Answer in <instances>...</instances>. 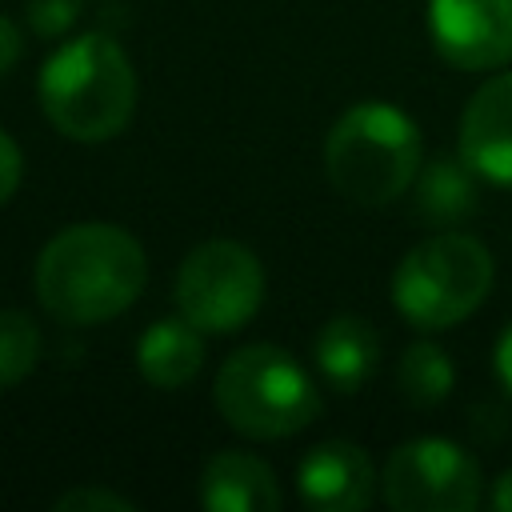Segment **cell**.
<instances>
[{
	"label": "cell",
	"mask_w": 512,
	"mask_h": 512,
	"mask_svg": "<svg viewBox=\"0 0 512 512\" xmlns=\"http://www.w3.org/2000/svg\"><path fill=\"white\" fill-rule=\"evenodd\" d=\"M480 172L452 152H436L420 164L416 180H412V196H416V212L424 224L436 228H452L460 220H468L480 204Z\"/></svg>",
	"instance_id": "obj_13"
},
{
	"label": "cell",
	"mask_w": 512,
	"mask_h": 512,
	"mask_svg": "<svg viewBox=\"0 0 512 512\" xmlns=\"http://www.w3.org/2000/svg\"><path fill=\"white\" fill-rule=\"evenodd\" d=\"M460 156L480 180L512 188V68L488 76L460 112Z\"/></svg>",
	"instance_id": "obj_10"
},
{
	"label": "cell",
	"mask_w": 512,
	"mask_h": 512,
	"mask_svg": "<svg viewBox=\"0 0 512 512\" xmlns=\"http://www.w3.org/2000/svg\"><path fill=\"white\" fill-rule=\"evenodd\" d=\"M20 176H24V156H20V148H16V140L0 128V208L16 196V188H20Z\"/></svg>",
	"instance_id": "obj_19"
},
{
	"label": "cell",
	"mask_w": 512,
	"mask_h": 512,
	"mask_svg": "<svg viewBox=\"0 0 512 512\" xmlns=\"http://www.w3.org/2000/svg\"><path fill=\"white\" fill-rule=\"evenodd\" d=\"M296 496L312 512H360L376 496L372 456L352 440H324L296 464Z\"/></svg>",
	"instance_id": "obj_9"
},
{
	"label": "cell",
	"mask_w": 512,
	"mask_h": 512,
	"mask_svg": "<svg viewBox=\"0 0 512 512\" xmlns=\"http://www.w3.org/2000/svg\"><path fill=\"white\" fill-rule=\"evenodd\" d=\"M40 308L76 328H92L128 312L148 284V256L132 232L104 220L60 228L36 256Z\"/></svg>",
	"instance_id": "obj_1"
},
{
	"label": "cell",
	"mask_w": 512,
	"mask_h": 512,
	"mask_svg": "<svg viewBox=\"0 0 512 512\" xmlns=\"http://www.w3.org/2000/svg\"><path fill=\"white\" fill-rule=\"evenodd\" d=\"M196 496L208 512H276L284 500L276 472L240 448H220L204 460Z\"/></svg>",
	"instance_id": "obj_11"
},
{
	"label": "cell",
	"mask_w": 512,
	"mask_h": 512,
	"mask_svg": "<svg viewBox=\"0 0 512 512\" xmlns=\"http://www.w3.org/2000/svg\"><path fill=\"white\" fill-rule=\"evenodd\" d=\"M204 368V332L188 316H160L136 340V372L160 388H188Z\"/></svg>",
	"instance_id": "obj_12"
},
{
	"label": "cell",
	"mask_w": 512,
	"mask_h": 512,
	"mask_svg": "<svg viewBox=\"0 0 512 512\" xmlns=\"http://www.w3.org/2000/svg\"><path fill=\"white\" fill-rule=\"evenodd\" d=\"M492 372H496L500 388L512 396V320L500 328V336L492 344Z\"/></svg>",
	"instance_id": "obj_20"
},
{
	"label": "cell",
	"mask_w": 512,
	"mask_h": 512,
	"mask_svg": "<svg viewBox=\"0 0 512 512\" xmlns=\"http://www.w3.org/2000/svg\"><path fill=\"white\" fill-rule=\"evenodd\" d=\"M428 36L444 64L496 72L512 60V0H428Z\"/></svg>",
	"instance_id": "obj_8"
},
{
	"label": "cell",
	"mask_w": 512,
	"mask_h": 512,
	"mask_svg": "<svg viewBox=\"0 0 512 512\" xmlns=\"http://www.w3.org/2000/svg\"><path fill=\"white\" fill-rule=\"evenodd\" d=\"M172 300L208 336L240 332L264 304V264L240 240H204L180 260Z\"/></svg>",
	"instance_id": "obj_6"
},
{
	"label": "cell",
	"mask_w": 512,
	"mask_h": 512,
	"mask_svg": "<svg viewBox=\"0 0 512 512\" xmlns=\"http://www.w3.org/2000/svg\"><path fill=\"white\" fill-rule=\"evenodd\" d=\"M488 500H492V508L512 512V468H508V472H504V476L492 484V496H488Z\"/></svg>",
	"instance_id": "obj_22"
},
{
	"label": "cell",
	"mask_w": 512,
	"mask_h": 512,
	"mask_svg": "<svg viewBox=\"0 0 512 512\" xmlns=\"http://www.w3.org/2000/svg\"><path fill=\"white\" fill-rule=\"evenodd\" d=\"M492 252L456 228L432 232L392 272V308L420 332H440L468 320L492 292Z\"/></svg>",
	"instance_id": "obj_5"
},
{
	"label": "cell",
	"mask_w": 512,
	"mask_h": 512,
	"mask_svg": "<svg viewBox=\"0 0 512 512\" xmlns=\"http://www.w3.org/2000/svg\"><path fill=\"white\" fill-rule=\"evenodd\" d=\"M56 512H132L136 504L112 488H100V484H84V488H68L64 496H56L52 504Z\"/></svg>",
	"instance_id": "obj_18"
},
{
	"label": "cell",
	"mask_w": 512,
	"mask_h": 512,
	"mask_svg": "<svg viewBox=\"0 0 512 512\" xmlns=\"http://www.w3.org/2000/svg\"><path fill=\"white\" fill-rule=\"evenodd\" d=\"M456 384V368L452 356L432 344V340H416L404 348L400 364H396V388L412 408H436L448 400Z\"/></svg>",
	"instance_id": "obj_15"
},
{
	"label": "cell",
	"mask_w": 512,
	"mask_h": 512,
	"mask_svg": "<svg viewBox=\"0 0 512 512\" xmlns=\"http://www.w3.org/2000/svg\"><path fill=\"white\" fill-rule=\"evenodd\" d=\"M420 164L424 140L416 120L388 100L352 104L324 136L328 184L360 208H384L400 200L412 188Z\"/></svg>",
	"instance_id": "obj_3"
},
{
	"label": "cell",
	"mask_w": 512,
	"mask_h": 512,
	"mask_svg": "<svg viewBox=\"0 0 512 512\" xmlns=\"http://www.w3.org/2000/svg\"><path fill=\"white\" fill-rule=\"evenodd\" d=\"M36 96L60 136L104 144L120 136L136 112V68L108 32H80L44 60Z\"/></svg>",
	"instance_id": "obj_2"
},
{
	"label": "cell",
	"mask_w": 512,
	"mask_h": 512,
	"mask_svg": "<svg viewBox=\"0 0 512 512\" xmlns=\"http://www.w3.org/2000/svg\"><path fill=\"white\" fill-rule=\"evenodd\" d=\"M80 8H84V0H28V28L44 40H56V36L72 32Z\"/></svg>",
	"instance_id": "obj_17"
},
{
	"label": "cell",
	"mask_w": 512,
	"mask_h": 512,
	"mask_svg": "<svg viewBox=\"0 0 512 512\" xmlns=\"http://www.w3.org/2000/svg\"><path fill=\"white\" fill-rule=\"evenodd\" d=\"M312 356H316V368H320L328 388L356 392L372 376V368L380 360V336L364 316L340 312L320 328Z\"/></svg>",
	"instance_id": "obj_14"
},
{
	"label": "cell",
	"mask_w": 512,
	"mask_h": 512,
	"mask_svg": "<svg viewBox=\"0 0 512 512\" xmlns=\"http://www.w3.org/2000/svg\"><path fill=\"white\" fill-rule=\"evenodd\" d=\"M380 496L392 512H476L484 476L468 448L444 436H416L388 452Z\"/></svg>",
	"instance_id": "obj_7"
},
{
	"label": "cell",
	"mask_w": 512,
	"mask_h": 512,
	"mask_svg": "<svg viewBox=\"0 0 512 512\" xmlns=\"http://www.w3.org/2000/svg\"><path fill=\"white\" fill-rule=\"evenodd\" d=\"M20 52H24V40H20V32H16V24L0 12V76L20 60Z\"/></svg>",
	"instance_id": "obj_21"
},
{
	"label": "cell",
	"mask_w": 512,
	"mask_h": 512,
	"mask_svg": "<svg viewBox=\"0 0 512 512\" xmlns=\"http://www.w3.org/2000/svg\"><path fill=\"white\" fill-rule=\"evenodd\" d=\"M44 348L40 324L20 308H0V392L28 380Z\"/></svg>",
	"instance_id": "obj_16"
},
{
	"label": "cell",
	"mask_w": 512,
	"mask_h": 512,
	"mask_svg": "<svg viewBox=\"0 0 512 512\" xmlns=\"http://www.w3.org/2000/svg\"><path fill=\"white\" fill-rule=\"evenodd\" d=\"M212 396L224 424L248 440H288L320 416L312 376L280 344H244L228 352Z\"/></svg>",
	"instance_id": "obj_4"
}]
</instances>
